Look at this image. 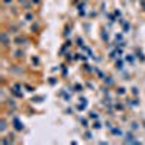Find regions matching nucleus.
<instances>
[{
  "instance_id": "f03ea898",
  "label": "nucleus",
  "mask_w": 145,
  "mask_h": 145,
  "mask_svg": "<svg viewBox=\"0 0 145 145\" xmlns=\"http://www.w3.org/2000/svg\"><path fill=\"white\" fill-rule=\"evenodd\" d=\"M23 55H25V52H23V51H18V52H16V57H18V58L23 57Z\"/></svg>"
},
{
  "instance_id": "7ed1b4c3",
  "label": "nucleus",
  "mask_w": 145,
  "mask_h": 145,
  "mask_svg": "<svg viewBox=\"0 0 145 145\" xmlns=\"http://www.w3.org/2000/svg\"><path fill=\"white\" fill-rule=\"evenodd\" d=\"M4 3H10V2H12V0H3Z\"/></svg>"
},
{
  "instance_id": "f257e3e1",
  "label": "nucleus",
  "mask_w": 145,
  "mask_h": 145,
  "mask_svg": "<svg viewBox=\"0 0 145 145\" xmlns=\"http://www.w3.org/2000/svg\"><path fill=\"white\" fill-rule=\"evenodd\" d=\"M2 41H3V45H4V47H6V45H9V38H7L6 34L2 35Z\"/></svg>"
}]
</instances>
